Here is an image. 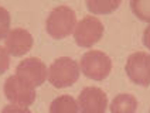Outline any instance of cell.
I'll use <instances>...</instances> for the list:
<instances>
[{"instance_id":"6da1fadb","label":"cell","mask_w":150,"mask_h":113,"mask_svg":"<svg viewBox=\"0 0 150 113\" xmlns=\"http://www.w3.org/2000/svg\"><path fill=\"white\" fill-rule=\"evenodd\" d=\"M76 23V14L72 8L68 6H57L51 10L45 20V30L50 37L62 40L74 32Z\"/></svg>"},{"instance_id":"7a4b0ae2","label":"cell","mask_w":150,"mask_h":113,"mask_svg":"<svg viewBox=\"0 0 150 113\" xmlns=\"http://www.w3.org/2000/svg\"><path fill=\"white\" fill-rule=\"evenodd\" d=\"M79 64L68 56L57 58L48 68V81L57 89L72 86L79 79Z\"/></svg>"},{"instance_id":"3957f363","label":"cell","mask_w":150,"mask_h":113,"mask_svg":"<svg viewBox=\"0 0 150 113\" xmlns=\"http://www.w3.org/2000/svg\"><path fill=\"white\" fill-rule=\"evenodd\" d=\"M79 71L89 79L103 81L112 72V59L99 49H91L81 56Z\"/></svg>"},{"instance_id":"277c9868","label":"cell","mask_w":150,"mask_h":113,"mask_svg":"<svg viewBox=\"0 0 150 113\" xmlns=\"http://www.w3.org/2000/svg\"><path fill=\"white\" fill-rule=\"evenodd\" d=\"M103 24L98 17L95 16H85L82 17L72 32L75 42L82 47V48H89L92 45H95L100 38L103 37Z\"/></svg>"},{"instance_id":"5b68a950","label":"cell","mask_w":150,"mask_h":113,"mask_svg":"<svg viewBox=\"0 0 150 113\" xmlns=\"http://www.w3.org/2000/svg\"><path fill=\"white\" fill-rule=\"evenodd\" d=\"M3 92H4V96L14 105L28 107L35 100V88L23 81L17 75H11L4 81Z\"/></svg>"},{"instance_id":"8992f818","label":"cell","mask_w":150,"mask_h":113,"mask_svg":"<svg viewBox=\"0 0 150 113\" xmlns=\"http://www.w3.org/2000/svg\"><path fill=\"white\" fill-rule=\"evenodd\" d=\"M126 75L130 81L139 86L150 85V54L136 51L130 54L125 65Z\"/></svg>"},{"instance_id":"52a82bcc","label":"cell","mask_w":150,"mask_h":113,"mask_svg":"<svg viewBox=\"0 0 150 113\" xmlns=\"http://www.w3.org/2000/svg\"><path fill=\"white\" fill-rule=\"evenodd\" d=\"M14 75L20 76L23 81L37 88L48 79V68L40 58L30 56V58L23 59L17 65Z\"/></svg>"},{"instance_id":"ba28073f","label":"cell","mask_w":150,"mask_h":113,"mask_svg":"<svg viewBox=\"0 0 150 113\" xmlns=\"http://www.w3.org/2000/svg\"><path fill=\"white\" fill-rule=\"evenodd\" d=\"M79 113H105L108 109V96L100 88L86 86L76 99Z\"/></svg>"},{"instance_id":"9c48e42d","label":"cell","mask_w":150,"mask_h":113,"mask_svg":"<svg viewBox=\"0 0 150 113\" xmlns=\"http://www.w3.org/2000/svg\"><path fill=\"white\" fill-rule=\"evenodd\" d=\"M34 38L25 28L17 27L8 32L4 40V48L13 56H23L33 48Z\"/></svg>"},{"instance_id":"30bf717a","label":"cell","mask_w":150,"mask_h":113,"mask_svg":"<svg viewBox=\"0 0 150 113\" xmlns=\"http://www.w3.org/2000/svg\"><path fill=\"white\" fill-rule=\"evenodd\" d=\"M110 113H136L137 99L132 93H119L110 102Z\"/></svg>"},{"instance_id":"8fae6325","label":"cell","mask_w":150,"mask_h":113,"mask_svg":"<svg viewBox=\"0 0 150 113\" xmlns=\"http://www.w3.org/2000/svg\"><path fill=\"white\" fill-rule=\"evenodd\" d=\"M48 113H79V110L76 100L71 95H61L51 102Z\"/></svg>"},{"instance_id":"7c38bea8","label":"cell","mask_w":150,"mask_h":113,"mask_svg":"<svg viewBox=\"0 0 150 113\" xmlns=\"http://www.w3.org/2000/svg\"><path fill=\"white\" fill-rule=\"evenodd\" d=\"M120 6L119 0H88L86 7L92 14H110Z\"/></svg>"},{"instance_id":"4fadbf2b","label":"cell","mask_w":150,"mask_h":113,"mask_svg":"<svg viewBox=\"0 0 150 113\" xmlns=\"http://www.w3.org/2000/svg\"><path fill=\"white\" fill-rule=\"evenodd\" d=\"M130 8L137 18L150 24V0H132Z\"/></svg>"},{"instance_id":"5bb4252c","label":"cell","mask_w":150,"mask_h":113,"mask_svg":"<svg viewBox=\"0 0 150 113\" xmlns=\"http://www.w3.org/2000/svg\"><path fill=\"white\" fill-rule=\"evenodd\" d=\"M10 24H11L10 13L7 11V8L0 6V40H6L8 32L11 31Z\"/></svg>"},{"instance_id":"9a60e30c","label":"cell","mask_w":150,"mask_h":113,"mask_svg":"<svg viewBox=\"0 0 150 113\" xmlns=\"http://www.w3.org/2000/svg\"><path fill=\"white\" fill-rule=\"evenodd\" d=\"M8 66H10V54L4 48V45H0V75L6 72Z\"/></svg>"},{"instance_id":"2e32d148","label":"cell","mask_w":150,"mask_h":113,"mask_svg":"<svg viewBox=\"0 0 150 113\" xmlns=\"http://www.w3.org/2000/svg\"><path fill=\"white\" fill-rule=\"evenodd\" d=\"M1 113H31L28 107L25 106H20V105H14V103H10V105L4 106Z\"/></svg>"},{"instance_id":"e0dca14e","label":"cell","mask_w":150,"mask_h":113,"mask_svg":"<svg viewBox=\"0 0 150 113\" xmlns=\"http://www.w3.org/2000/svg\"><path fill=\"white\" fill-rule=\"evenodd\" d=\"M143 44L147 49H150V24L143 31Z\"/></svg>"},{"instance_id":"ac0fdd59","label":"cell","mask_w":150,"mask_h":113,"mask_svg":"<svg viewBox=\"0 0 150 113\" xmlns=\"http://www.w3.org/2000/svg\"><path fill=\"white\" fill-rule=\"evenodd\" d=\"M149 113H150V110H149Z\"/></svg>"}]
</instances>
